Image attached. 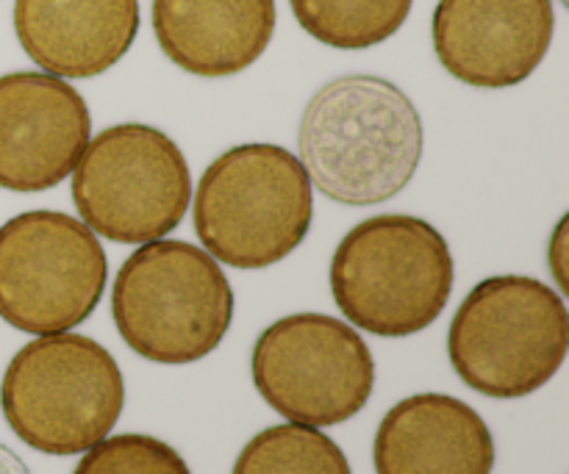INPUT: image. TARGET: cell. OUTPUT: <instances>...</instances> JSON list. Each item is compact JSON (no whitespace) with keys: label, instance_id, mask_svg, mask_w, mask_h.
Here are the masks:
<instances>
[{"label":"cell","instance_id":"6da1fadb","mask_svg":"<svg viewBox=\"0 0 569 474\" xmlns=\"http://www.w3.org/2000/svg\"><path fill=\"white\" fill-rule=\"evenodd\" d=\"M300 164L311 186L339 205L387 203L420 170L426 131L398 83L342 75L317 89L300 117Z\"/></svg>","mask_w":569,"mask_h":474},{"label":"cell","instance_id":"7a4b0ae2","mask_svg":"<svg viewBox=\"0 0 569 474\" xmlns=\"http://www.w3.org/2000/svg\"><path fill=\"white\" fill-rule=\"evenodd\" d=\"M192 220L211 259L233 270H267L309 236L315 186L298 155L281 144H237L200 175Z\"/></svg>","mask_w":569,"mask_h":474},{"label":"cell","instance_id":"3957f363","mask_svg":"<svg viewBox=\"0 0 569 474\" xmlns=\"http://www.w3.org/2000/svg\"><path fill=\"white\" fill-rule=\"evenodd\" d=\"M456 264L431 222L378 214L342 236L331 259V294L350 325L406 339L439 320L453 294Z\"/></svg>","mask_w":569,"mask_h":474},{"label":"cell","instance_id":"277c9868","mask_svg":"<svg viewBox=\"0 0 569 474\" xmlns=\"http://www.w3.org/2000/svg\"><path fill=\"white\" fill-rule=\"evenodd\" d=\"M233 309L237 300L220 261L181 239L139 244L111 286L117 333L153 364L203 361L226 339Z\"/></svg>","mask_w":569,"mask_h":474},{"label":"cell","instance_id":"5b68a950","mask_svg":"<svg viewBox=\"0 0 569 474\" xmlns=\"http://www.w3.org/2000/svg\"><path fill=\"white\" fill-rule=\"evenodd\" d=\"M126 409L114 355L81 333H50L17 350L0 381V411L22 444L81 455L103 442Z\"/></svg>","mask_w":569,"mask_h":474},{"label":"cell","instance_id":"8992f818","mask_svg":"<svg viewBox=\"0 0 569 474\" xmlns=\"http://www.w3.org/2000/svg\"><path fill=\"white\" fill-rule=\"evenodd\" d=\"M567 350L565 297L528 275H495L472 286L448 331L453 372L492 400H522L548 386Z\"/></svg>","mask_w":569,"mask_h":474},{"label":"cell","instance_id":"52a82bcc","mask_svg":"<svg viewBox=\"0 0 569 474\" xmlns=\"http://www.w3.org/2000/svg\"><path fill=\"white\" fill-rule=\"evenodd\" d=\"M81 222L117 244H148L176 231L192 205V172L176 139L120 122L89 139L72 170Z\"/></svg>","mask_w":569,"mask_h":474},{"label":"cell","instance_id":"ba28073f","mask_svg":"<svg viewBox=\"0 0 569 474\" xmlns=\"http://www.w3.org/2000/svg\"><path fill=\"white\" fill-rule=\"evenodd\" d=\"M109 283L100 239L64 211H22L0 225V320L50 336L87 322Z\"/></svg>","mask_w":569,"mask_h":474},{"label":"cell","instance_id":"9c48e42d","mask_svg":"<svg viewBox=\"0 0 569 474\" xmlns=\"http://www.w3.org/2000/svg\"><path fill=\"white\" fill-rule=\"evenodd\" d=\"M253 386L287 422L333 427L353 420L376 389V361L365 339L328 314L272 322L250 355Z\"/></svg>","mask_w":569,"mask_h":474},{"label":"cell","instance_id":"30bf717a","mask_svg":"<svg viewBox=\"0 0 569 474\" xmlns=\"http://www.w3.org/2000/svg\"><path fill=\"white\" fill-rule=\"evenodd\" d=\"M92 139L76 87L50 72L0 75V189L48 192L72 175Z\"/></svg>","mask_w":569,"mask_h":474},{"label":"cell","instance_id":"8fae6325","mask_svg":"<svg viewBox=\"0 0 569 474\" xmlns=\"http://www.w3.org/2000/svg\"><path fill=\"white\" fill-rule=\"evenodd\" d=\"M553 31V0H439L431 20L439 64L476 89L528 81L548 56Z\"/></svg>","mask_w":569,"mask_h":474},{"label":"cell","instance_id":"7c38bea8","mask_svg":"<svg viewBox=\"0 0 569 474\" xmlns=\"http://www.w3.org/2000/svg\"><path fill=\"white\" fill-rule=\"evenodd\" d=\"M376 474H492L483 416L450 394H415L387 411L372 444Z\"/></svg>","mask_w":569,"mask_h":474},{"label":"cell","instance_id":"4fadbf2b","mask_svg":"<svg viewBox=\"0 0 569 474\" xmlns=\"http://www.w3.org/2000/svg\"><path fill=\"white\" fill-rule=\"evenodd\" d=\"M11 20L20 48L44 72L94 78L131 50L139 0H14Z\"/></svg>","mask_w":569,"mask_h":474},{"label":"cell","instance_id":"5bb4252c","mask_svg":"<svg viewBox=\"0 0 569 474\" xmlns=\"http://www.w3.org/2000/svg\"><path fill=\"white\" fill-rule=\"evenodd\" d=\"M153 33L189 75H237L270 48L276 0H153Z\"/></svg>","mask_w":569,"mask_h":474},{"label":"cell","instance_id":"9a60e30c","mask_svg":"<svg viewBox=\"0 0 569 474\" xmlns=\"http://www.w3.org/2000/svg\"><path fill=\"white\" fill-rule=\"evenodd\" d=\"M298 26L337 50L387 42L409 20L415 0H289Z\"/></svg>","mask_w":569,"mask_h":474},{"label":"cell","instance_id":"2e32d148","mask_svg":"<svg viewBox=\"0 0 569 474\" xmlns=\"http://www.w3.org/2000/svg\"><path fill=\"white\" fill-rule=\"evenodd\" d=\"M231 474H353L348 455L320 427L272 425L237 455Z\"/></svg>","mask_w":569,"mask_h":474},{"label":"cell","instance_id":"e0dca14e","mask_svg":"<svg viewBox=\"0 0 569 474\" xmlns=\"http://www.w3.org/2000/svg\"><path fill=\"white\" fill-rule=\"evenodd\" d=\"M72 474H192L176 447L144 433L106 436L87 450Z\"/></svg>","mask_w":569,"mask_h":474},{"label":"cell","instance_id":"ac0fdd59","mask_svg":"<svg viewBox=\"0 0 569 474\" xmlns=\"http://www.w3.org/2000/svg\"><path fill=\"white\" fill-rule=\"evenodd\" d=\"M567 231H569V216L565 214L559 220V225H556L553 236H550V242H548V266H550V272H553L556 283H559V289H556V292H559L561 297H565L567 289H569V275H567L569 236H567Z\"/></svg>","mask_w":569,"mask_h":474},{"label":"cell","instance_id":"d6986e66","mask_svg":"<svg viewBox=\"0 0 569 474\" xmlns=\"http://www.w3.org/2000/svg\"><path fill=\"white\" fill-rule=\"evenodd\" d=\"M0 474H31V470H28L26 461H22L14 450L0 444Z\"/></svg>","mask_w":569,"mask_h":474}]
</instances>
